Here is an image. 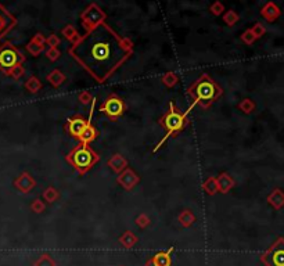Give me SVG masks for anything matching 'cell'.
<instances>
[{"instance_id":"obj_1","label":"cell","mask_w":284,"mask_h":266,"mask_svg":"<svg viewBox=\"0 0 284 266\" xmlns=\"http://www.w3.org/2000/svg\"><path fill=\"white\" fill-rule=\"evenodd\" d=\"M70 53L96 81L103 82L130 56L132 50L108 25L97 24Z\"/></svg>"},{"instance_id":"obj_2","label":"cell","mask_w":284,"mask_h":266,"mask_svg":"<svg viewBox=\"0 0 284 266\" xmlns=\"http://www.w3.org/2000/svg\"><path fill=\"white\" fill-rule=\"evenodd\" d=\"M194 107V104L191 105L190 108H189V111H191V108ZM187 111V113H189ZM187 113L186 114H180L175 108V105H173V103H170L169 104V111H168V114L165 115V118H164V125H165V128H166V135L164 136V139L160 142V145H158V147L161 145H164V142L168 139V137L170 136V135H175L176 132H179V130L182 129L185 125H186V117H187ZM157 147V148H158Z\"/></svg>"},{"instance_id":"obj_3","label":"cell","mask_w":284,"mask_h":266,"mask_svg":"<svg viewBox=\"0 0 284 266\" xmlns=\"http://www.w3.org/2000/svg\"><path fill=\"white\" fill-rule=\"evenodd\" d=\"M70 160H71V162H72L73 167L76 169L85 172V170L89 169L95 162L97 161V155L93 153L88 145L82 143L71 153Z\"/></svg>"},{"instance_id":"obj_4","label":"cell","mask_w":284,"mask_h":266,"mask_svg":"<svg viewBox=\"0 0 284 266\" xmlns=\"http://www.w3.org/2000/svg\"><path fill=\"white\" fill-rule=\"evenodd\" d=\"M260 261L265 266H284V239L280 237L272 244L266 252L260 255Z\"/></svg>"},{"instance_id":"obj_5","label":"cell","mask_w":284,"mask_h":266,"mask_svg":"<svg viewBox=\"0 0 284 266\" xmlns=\"http://www.w3.org/2000/svg\"><path fill=\"white\" fill-rule=\"evenodd\" d=\"M21 61H23L21 54L10 43H6L0 48V70L8 73L10 70L16 68Z\"/></svg>"},{"instance_id":"obj_6","label":"cell","mask_w":284,"mask_h":266,"mask_svg":"<svg viewBox=\"0 0 284 266\" xmlns=\"http://www.w3.org/2000/svg\"><path fill=\"white\" fill-rule=\"evenodd\" d=\"M194 93L197 100H205V101H211L213 98L219 96V89L213 83V82L208 78V76H203L200 81L197 82L194 88Z\"/></svg>"},{"instance_id":"obj_7","label":"cell","mask_w":284,"mask_h":266,"mask_svg":"<svg viewBox=\"0 0 284 266\" xmlns=\"http://www.w3.org/2000/svg\"><path fill=\"white\" fill-rule=\"evenodd\" d=\"M16 25V18L0 4V39Z\"/></svg>"},{"instance_id":"obj_8","label":"cell","mask_w":284,"mask_h":266,"mask_svg":"<svg viewBox=\"0 0 284 266\" xmlns=\"http://www.w3.org/2000/svg\"><path fill=\"white\" fill-rule=\"evenodd\" d=\"M172 252H173V248L157 252L153 258L147 261L146 266H170L172 265V257H170Z\"/></svg>"},{"instance_id":"obj_9","label":"cell","mask_w":284,"mask_h":266,"mask_svg":"<svg viewBox=\"0 0 284 266\" xmlns=\"http://www.w3.org/2000/svg\"><path fill=\"white\" fill-rule=\"evenodd\" d=\"M122 110H123V104L119 98L117 97H111L106 101V104L103 105L101 111L106 113L110 117H117V115H121Z\"/></svg>"},{"instance_id":"obj_10","label":"cell","mask_w":284,"mask_h":266,"mask_svg":"<svg viewBox=\"0 0 284 266\" xmlns=\"http://www.w3.org/2000/svg\"><path fill=\"white\" fill-rule=\"evenodd\" d=\"M89 121H85L82 118H73V120H70V123H68V130L72 136H79L81 137L83 135V132L86 130L88 125H89Z\"/></svg>"},{"instance_id":"obj_11","label":"cell","mask_w":284,"mask_h":266,"mask_svg":"<svg viewBox=\"0 0 284 266\" xmlns=\"http://www.w3.org/2000/svg\"><path fill=\"white\" fill-rule=\"evenodd\" d=\"M282 14V11H280V8L277 7L276 4H273V3H269L265 6V8L262 10V16L265 17L266 20L269 21H273V20H276L277 17Z\"/></svg>"},{"instance_id":"obj_12","label":"cell","mask_w":284,"mask_h":266,"mask_svg":"<svg viewBox=\"0 0 284 266\" xmlns=\"http://www.w3.org/2000/svg\"><path fill=\"white\" fill-rule=\"evenodd\" d=\"M269 202L276 208V210H279V208H282L284 205V193L282 192V190H279V189H276L273 193L269 195Z\"/></svg>"},{"instance_id":"obj_13","label":"cell","mask_w":284,"mask_h":266,"mask_svg":"<svg viewBox=\"0 0 284 266\" xmlns=\"http://www.w3.org/2000/svg\"><path fill=\"white\" fill-rule=\"evenodd\" d=\"M36 266H54V262H53L49 257H42V258L36 262Z\"/></svg>"}]
</instances>
